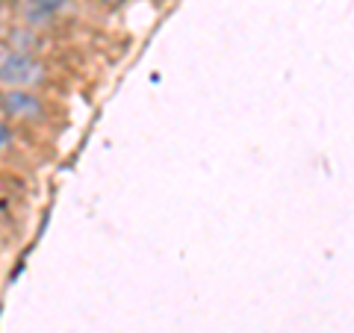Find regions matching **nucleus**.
<instances>
[{
  "instance_id": "nucleus-3",
  "label": "nucleus",
  "mask_w": 354,
  "mask_h": 333,
  "mask_svg": "<svg viewBox=\"0 0 354 333\" xmlns=\"http://www.w3.org/2000/svg\"><path fill=\"white\" fill-rule=\"evenodd\" d=\"M15 145V136H12V127H9V121L6 118H0V157L3 153H9Z\"/></svg>"
},
{
  "instance_id": "nucleus-2",
  "label": "nucleus",
  "mask_w": 354,
  "mask_h": 333,
  "mask_svg": "<svg viewBox=\"0 0 354 333\" xmlns=\"http://www.w3.org/2000/svg\"><path fill=\"white\" fill-rule=\"evenodd\" d=\"M48 113V97L39 88H0V118L9 124H44Z\"/></svg>"
},
{
  "instance_id": "nucleus-1",
  "label": "nucleus",
  "mask_w": 354,
  "mask_h": 333,
  "mask_svg": "<svg viewBox=\"0 0 354 333\" xmlns=\"http://www.w3.org/2000/svg\"><path fill=\"white\" fill-rule=\"evenodd\" d=\"M48 83V65L21 48H0V88H39Z\"/></svg>"
}]
</instances>
